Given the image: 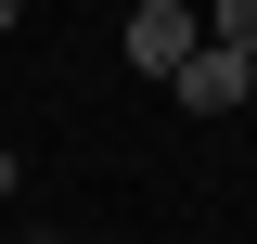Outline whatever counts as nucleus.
I'll use <instances>...</instances> for the list:
<instances>
[{
    "instance_id": "2",
    "label": "nucleus",
    "mask_w": 257,
    "mask_h": 244,
    "mask_svg": "<svg viewBox=\"0 0 257 244\" xmlns=\"http://www.w3.org/2000/svg\"><path fill=\"white\" fill-rule=\"evenodd\" d=\"M167 90H180L193 116H231V103H244V52H219V39H206V52H193L180 77H167Z\"/></svg>"
},
{
    "instance_id": "5",
    "label": "nucleus",
    "mask_w": 257,
    "mask_h": 244,
    "mask_svg": "<svg viewBox=\"0 0 257 244\" xmlns=\"http://www.w3.org/2000/svg\"><path fill=\"white\" fill-rule=\"evenodd\" d=\"M0 193H13V154H0Z\"/></svg>"
},
{
    "instance_id": "3",
    "label": "nucleus",
    "mask_w": 257,
    "mask_h": 244,
    "mask_svg": "<svg viewBox=\"0 0 257 244\" xmlns=\"http://www.w3.org/2000/svg\"><path fill=\"white\" fill-rule=\"evenodd\" d=\"M206 39H219V52H257V0H219V26H206Z\"/></svg>"
},
{
    "instance_id": "1",
    "label": "nucleus",
    "mask_w": 257,
    "mask_h": 244,
    "mask_svg": "<svg viewBox=\"0 0 257 244\" xmlns=\"http://www.w3.org/2000/svg\"><path fill=\"white\" fill-rule=\"evenodd\" d=\"M193 52H206V26H193L180 0H142V13H128V64H142V77H180Z\"/></svg>"
},
{
    "instance_id": "6",
    "label": "nucleus",
    "mask_w": 257,
    "mask_h": 244,
    "mask_svg": "<svg viewBox=\"0 0 257 244\" xmlns=\"http://www.w3.org/2000/svg\"><path fill=\"white\" fill-rule=\"evenodd\" d=\"M0 26H13V0H0Z\"/></svg>"
},
{
    "instance_id": "4",
    "label": "nucleus",
    "mask_w": 257,
    "mask_h": 244,
    "mask_svg": "<svg viewBox=\"0 0 257 244\" xmlns=\"http://www.w3.org/2000/svg\"><path fill=\"white\" fill-rule=\"evenodd\" d=\"M244 103H257V52H244Z\"/></svg>"
}]
</instances>
